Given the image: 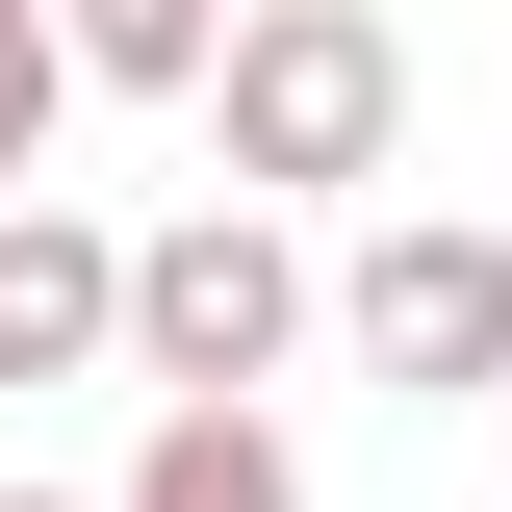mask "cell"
<instances>
[{"instance_id":"cell-1","label":"cell","mask_w":512,"mask_h":512,"mask_svg":"<svg viewBox=\"0 0 512 512\" xmlns=\"http://www.w3.org/2000/svg\"><path fill=\"white\" fill-rule=\"evenodd\" d=\"M205 154H231L256 205L384 180V154H410V26H384V0H256L231 77H205Z\"/></svg>"},{"instance_id":"cell-2","label":"cell","mask_w":512,"mask_h":512,"mask_svg":"<svg viewBox=\"0 0 512 512\" xmlns=\"http://www.w3.org/2000/svg\"><path fill=\"white\" fill-rule=\"evenodd\" d=\"M333 333V282H308V231L282 205H180V231H128V384H282Z\"/></svg>"},{"instance_id":"cell-3","label":"cell","mask_w":512,"mask_h":512,"mask_svg":"<svg viewBox=\"0 0 512 512\" xmlns=\"http://www.w3.org/2000/svg\"><path fill=\"white\" fill-rule=\"evenodd\" d=\"M333 333H359V384H410V410L512 384V231H436V205H384V231L333 256Z\"/></svg>"},{"instance_id":"cell-4","label":"cell","mask_w":512,"mask_h":512,"mask_svg":"<svg viewBox=\"0 0 512 512\" xmlns=\"http://www.w3.org/2000/svg\"><path fill=\"white\" fill-rule=\"evenodd\" d=\"M128 359V231H77L52 180L0 205V384H103Z\"/></svg>"},{"instance_id":"cell-5","label":"cell","mask_w":512,"mask_h":512,"mask_svg":"<svg viewBox=\"0 0 512 512\" xmlns=\"http://www.w3.org/2000/svg\"><path fill=\"white\" fill-rule=\"evenodd\" d=\"M103 512H308V461L256 436V384H154V461H128Z\"/></svg>"},{"instance_id":"cell-6","label":"cell","mask_w":512,"mask_h":512,"mask_svg":"<svg viewBox=\"0 0 512 512\" xmlns=\"http://www.w3.org/2000/svg\"><path fill=\"white\" fill-rule=\"evenodd\" d=\"M52 26H77V77H128V103H205L256 0H52Z\"/></svg>"},{"instance_id":"cell-7","label":"cell","mask_w":512,"mask_h":512,"mask_svg":"<svg viewBox=\"0 0 512 512\" xmlns=\"http://www.w3.org/2000/svg\"><path fill=\"white\" fill-rule=\"evenodd\" d=\"M52 103H77V26H52V0H0V205L52 180Z\"/></svg>"},{"instance_id":"cell-8","label":"cell","mask_w":512,"mask_h":512,"mask_svg":"<svg viewBox=\"0 0 512 512\" xmlns=\"http://www.w3.org/2000/svg\"><path fill=\"white\" fill-rule=\"evenodd\" d=\"M0 512H52V487H0Z\"/></svg>"}]
</instances>
